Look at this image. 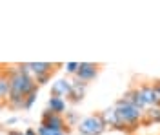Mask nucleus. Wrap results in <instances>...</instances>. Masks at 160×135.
Wrapping results in <instances>:
<instances>
[{"label":"nucleus","instance_id":"1","mask_svg":"<svg viewBox=\"0 0 160 135\" xmlns=\"http://www.w3.org/2000/svg\"><path fill=\"white\" fill-rule=\"evenodd\" d=\"M8 77H9V99L6 106L11 108V110H24V101L26 97L37 90L38 86L35 84V79L26 75V73L20 70L18 64H13V66H8Z\"/></svg>","mask_w":160,"mask_h":135},{"label":"nucleus","instance_id":"2","mask_svg":"<svg viewBox=\"0 0 160 135\" xmlns=\"http://www.w3.org/2000/svg\"><path fill=\"white\" fill-rule=\"evenodd\" d=\"M113 106H115L117 117H118V126L115 130L122 132V133H126V135H135V132L140 128V121L144 117V112L128 102H124L122 99H118Z\"/></svg>","mask_w":160,"mask_h":135},{"label":"nucleus","instance_id":"3","mask_svg":"<svg viewBox=\"0 0 160 135\" xmlns=\"http://www.w3.org/2000/svg\"><path fill=\"white\" fill-rule=\"evenodd\" d=\"M77 132L78 135H104L108 130L98 113H91L88 117H82L80 124L77 126Z\"/></svg>","mask_w":160,"mask_h":135},{"label":"nucleus","instance_id":"4","mask_svg":"<svg viewBox=\"0 0 160 135\" xmlns=\"http://www.w3.org/2000/svg\"><path fill=\"white\" fill-rule=\"evenodd\" d=\"M98 71H100V64H97V62H80L78 71L75 75V79L89 84L91 80H95V79L98 77Z\"/></svg>","mask_w":160,"mask_h":135},{"label":"nucleus","instance_id":"5","mask_svg":"<svg viewBox=\"0 0 160 135\" xmlns=\"http://www.w3.org/2000/svg\"><path fill=\"white\" fill-rule=\"evenodd\" d=\"M86 91H88V82H82L78 79H71V93L68 97V102L71 104L82 102L84 97H86Z\"/></svg>","mask_w":160,"mask_h":135},{"label":"nucleus","instance_id":"6","mask_svg":"<svg viewBox=\"0 0 160 135\" xmlns=\"http://www.w3.org/2000/svg\"><path fill=\"white\" fill-rule=\"evenodd\" d=\"M71 93V79H58L55 82H51V90H49V97H60L66 99Z\"/></svg>","mask_w":160,"mask_h":135},{"label":"nucleus","instance_id":"7","mask_svg":"<svg viewBox=\"0 0 160 135\" xmlns=\"http://www.w3.org/2000/svg\"><path fill=\"white\" fill-rule=\"evenodd\" d=\"M120 99H122L124 102H128V104H131V106H135V108L142 110V112L148 110V104L144 102V99H142V95H140V91H138L137 86H135V88H129V90L122 95Z\"/></svg>","mask_w":160,"mask_h":135},{"label":"nucleus","instance_id":"8","mask_svg":"<svg viewBox=\"0 0 160 135\" xmlns=\"http://www.w3.org/2000/svg\"><path fill=\"white\" fill-rule=\"evenodd\" d=\"M40 124L46 126L51 133H57V132H64V133H69L71 128H68L66 121H64V115H53L48 121H40Z\"/></svg>","mask_w":160,"mask_h":135},{"label":"nucleus","instance_id":"9","mask_svg":"<svg viewBox=\"0 0 160 135\" xmlns=\"http://www.w3.org/2000/svg\"><path fill=\"white\" fill-rule=\"evenodd\" d=\"M28 66H29V71H31V75H33V79H35V77L46 75V73H55L60 64H51V62H28Z\"/></svg>","mask_w":160,"mask_h":135},{"label":"nucleus","instance_id":"10","mask_svg":"<svg viewBox=\"0 0 160 135\" xmlns=\"http://www.w3.org/2000/svg\"><path fill=\"white\" fill-rule=\"evenodd\" d=\"M138 91L144 99V102L148 104V108L151 106H157V93H155V88H153V82H140L138 86Z\"/></svg>","mask_w":160,"mask_h":135},{"label":"nucleus","instance_id":"11","mask_svg":"<svg viewBox=\"0 0 160 135\" xmlns=\"http://www.w3.org/2000/svg\"><path fill=\"white\" fill-rule=\"evenodd\" d=\"M9 99V77L8 66H0V106H6Z\"/></svg>","mask_w":160,"mask_h":135},{"label":"nucleus","instance_id":"12","mask_svg":"<svg viewBox=\"0 0 160 135\" xmlns=\"http://www.w3.org/2000/svg\"><path fill=\"white\" fill-rule=\"evenodd\" d=\"M98 115H100V119H102V122H104V126H106V130H115L118 126V117H117L115 106H109V108L98 112Z\"/></svg>","mask_w":160,"mask_h":135},{"label":"nucleus","instance_id":"13","mask_svg":"<svg viewBox=\"0 0 160 135\" xmlns=\"http://www.w3.org/2000/svg\"><path fill=\"white\" fill-rule=\"evenodd\" d=\"M153 124H160V108L158 106H151L144 112V117L140 121V128H149Z\"/></svg>","mask_w":160,"mask_h":135},{"label":"nucleus","instance_id":"14","mask_svg":"<svg viewBox=\"0 0 160 135\" xmlns=\"http://www.w3.org/2000/svg\"><path fill=\"white\" fill-rule=\"evenodd\" d=\"M48 110H51L55 115H64L66 112H68L66 99H60V97H49V99H48Z\"/></svg>","mask_w":160,"mask_h":135},{"label":"nucleus","instance_id":"15","mask_svg":"<svg viewBox=\"0 0 160 135\" xmlns=\"http://www.w3.org/2000/svg\"><path fill=\"white\" fill-rule=\"evenodd\" d=\"M64 121H66L68 128H71V126H78L80 121H82V117H80L78 112H75V110H68V112L64 113Z\"/></svg>","mask_w":160,"mask_h":135},{"label":"nucleus","instance_id":"16","mask_svg":"<svg viewBox=\"0 0 160 135\" xmlns=\"http://www.w3.org/2000/svg\"><path fill=\"white\" fill-rule=\"evenodd\" d=\"M37 97H38V88L33 90V91L26 97V101H24V110H31L33 104H35V101H37Z\"/></svg>","mask_w":160,"mask_h":135},{"label":"nucleus","instance_id":"17","mask_svg":"<svg viewBox=\"0 0 160 135\" xmlns=\"http://www.w3.org/2000/svg\"><path fill=\"white\" fill-rule=\"evenodd\" d=\"M53 75H55V73H46V75H40V77H35V84H37V86H46V84L49 82L51 80V77H53Z\"/></svg>","mask_w":160,"mask_h":135},{"label":"nucleus","instance_id":"18","mask_svg":"<svg viewBox=\"0 0 160 135\" xmlns=\"http://www.w3.org/2000/svg\"><path fill=\"white\" fill-rule=\"evenodd\" d=\"M78 66H80V62H68L66 66H64V70H66V73L68 75H77V71H78Z\"/></svg>","mask_w":160,"mask_h":135},{"label":"nucleus","instance_id":"19","mask_svg":"<svg viewBox=\"0 0 160 135\" xmlns=\"http://www.w3.org/2000/svg\"><path fill=\"white\" fill-rule=\"evenodd\" d=\"M153 88H155V93H157V106L160 108V79L153 80Z\"/></svg>","mask_w":160,"mask_h":135},{"label":"nucleus","instance_id":"20","mask_svg":"<svg viewBox=\"0 0 160 135\" xmlns=\"http://www.w3.org/2000/svg\"><path fill=\"white\" fill-rule=\"evenodd\" d=\"M37 135H53V133H51V132L48 130V128H46V126L38 124V128H37Z\"/></svg>","mask_w":160,"mask_h":135},{"label":"nucleus","instance_id":"21","mask_svg":"<svg viewBox=\"0 0 160 135\" xmlns=\"http://www.w3.org/2000/svg\"><path fill=\"white\" fill-rule=\"evenodd\" d=\"M53 115H55V113H53L51 110H48V108H46V110L42 112V121H48V119H51Z\"/></svg>","mask_w":160,"mask_h":135},{"label":"nucleus","instance_id":"22","mask_svg":"<svg viewBox=\"0 0 160 135\" xmlns=\"http://www.w3.org/2000/svg\"><path fill=\"white\" fill-rule=\"evenodd\" d=\"M18 121H20L18 117H9V119H6V122H4V124H6V126H13V124H17Z\"/></svg>","mask_w":160,"mask_h":135},{"label":"nucleus","instance_id":"23","mask_svg":"<svg viewBox=\"0 0 160 135\" xmlns=\"http://www.w3.org/2000/svg\"><path fill=\"white\" fill-rule=\"evenodd\" d=\"M24 135H37V130L35 128H26L24 130Z\"/></svg>","mask_w":160,"mask_h":135},{"label":"nucleus","instance_id":"24","mask_svg":"<svg viewBox=\"0 0 160 135\" xmlns=\"http://www.w3.org/2000/svg\"><path fill=\"white\" fill-rule=\"evenodd\" d=\"M8 135H24V132H18V130H8Z\"/></svg>","mask_w":160,"mask_h":135},{"label":"nucleus","instance_id":"25","mask_svg":"<svg viewBox=\"0 0 160 135\" xmlns=\"http://www.w3.org/2000/svg\"><path fill=\"white\" fill-rule=\"evenodd\" d=\"M53 135H68V133H64V132H57V133H53Z\"/></svg>","mask_w":160,"mask_h":135}]
</instances>
